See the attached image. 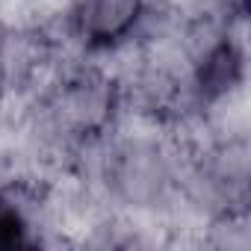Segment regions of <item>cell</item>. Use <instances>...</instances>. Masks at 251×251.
Masks as SVG:
<instances>
[{
    "mask_svg": "<svg viewBox=\"0 0 251 251\" xmlns=\"http://www.w3.org/2000/svg\"><path fill=\"white\" fill-rule=\"evenodd\" d=\"M186 142L157 124H115L86 145L71 166V177L86 183L112 213L139 222H169L180 198Z\"/></svg>",
    "mask_w": 251,
    "mask_h": 251,
    "instance_id": "obj_1",
    "label": "cell"
},
{
    "mask_svg": "<svg viewBox=\"0 0 251 251\" xmlns=\"http://www.w3.org/2000/svg\"><path fill=\"white\" fill-rule=\"evenodd\" d=\"M148 6L151 0H68L65 9L48 21L71 53L112 59L133 45Z\"/></svg>",
    "mask_w": 251,
    "mask_h": 251,
    "instance_id": "obj_2",
    "label": "cell"
}]
</instances>
